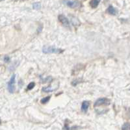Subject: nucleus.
Segmentation results:
<instances>
[{
	"mask_svg": "<svg viewBox=\"0 0 130 130\" xmlns=\"http://www.w3.org/2000/svg\"><path fill=\"white\" fill-rule=\"evenodd\" d=\"M4 60H5V62H9V61H10V58H9L8 56H5L4 58Z\"/></svg>",
	"mask_w": 130,
	"mask_h": 130,
	"instance_id": "14",
	"label": "nucleus"
},
{
	"mask_svg": "<svg viewBox=\"0 0 130 130\" xmlns=\"http://www.w3.org/2000/svg\"><path fill=\"white\" fill-rule=\"evenodd\" d=\"M58 18H59V20L60 21V22H61V24H62L64 26L70 29V22L69 21H68V18H67L64 15H59Z\"/></svg>",
	"mask_w": 130,
	"mask_h": 130,
	"instance_id": "4",
	"label": "nucleus"
},
{
	"mask_svg": "<svg viewBox=\"0 0 130 130\" xmlns=\"http://www.w3.org/2000/svg\"><path fill=\"white\" fill-rule=\"evenodd\" d=\"M32 7H33V9H39L41 7V5L40 3H35L32 5Z\"/></svg>",
	"mask_w": 130,
	"mask_h": 130,
	"instance_id": "12",
	"label": "nucleus"
},
{
	"mask_svg": "<svg viewBox=\"0 0 130 130\" xmlns=\"http://www.w3.org/2000/svg\"><path fill=\"white\" fill-rule=\"evenodd\" d=\"M42 52L44 54H60L63 52V50L54 46H44L42 48Z\"/></svg>",
	"mask_w": 130,
	"mask_h": 130,
	"instance_id": "1",
	"label": "nucleus"
},
{
	"mask_svg": "<svg viewBox=\"0 0 130 130\" xmlns=\"http://www.w3.org/2000/svg\"><path fill=\"white\" fill-rule=\"evenodd\" d=\"M1 1H3V0H1Z\"/></svg>",
	"mask_w": 130,
	"mask_h": 130,
	"instance_id": "16",
	"label": "nucleus"
},
{
	"mask_svg": "<svg viewBox=\"0 0 130 130\" xmlns=\"http://www.w3.org/2000/svg\"><path fill=\"white\" fill-rule=\"evenodd\" d=\"M110 102H111L110 100L107 98H100L95 102L94 106L96 107H99L101 105H110L111 103Z\"/></svg>",
	"mask_w": 130,
	"mask_h": 130,
	"instance_id": "3",
	"label": "nucleus"
},
{
	"mask_svg": "<svg viewBox=\"0 0 130 130\" xmlns=\"http://www.w3.org/2000/svg\"><path fill=\"white\" fill-rule=\"evenodd\" d=\"M50 98H51L50 96H47V97H46V98L42 99L40 101H41L42 103L45 104V103H46L48 102L49 101H50Z\"/></svg>",
	"mask_w": 130,
	"mask_h": 130,
	"instance_id": "11",
	"label": "nucleus"
},
{
	"mask_svg": "<svg viewBox=\"0 0 130 130\" xmlns=\"http://www.w3.org/2000/svg\"><path fill=\"white\" fill-rule=\"evenodd\" d=\"M89 106H90V103L87 101H85L82 103V105H81V110H82L83 112H86L87 111Z\"/></svg>",
	"mask_w": 130,
	"mask_h": 130,
	"instance_id": "6",
	"label": "nucleus"
},
{
	"mask_svg": "<svg viewBox=\"0 0 130 130\" xmlns=\"http://www.w3.org/2000/svg\"><path fill=\"white\" fill-rule=\"evenodd\" d=\"M122 130H130V124L129 123L124 124L122 127Z\"/></svg>",
	"mask_w": 130,
	"mask_h": 130,
	"instance_id": "10",
	"label": "nucleus"
},
{
	"mask_svg": "<svg viewBox=\"0 0 130 130\" xmlns=\"http://www.w3.org/2000/svg\"><path fill=\"white\" fill-rule=\"evenodd\" d=\"M58 88H53V87H51V86H48V87H43L42 88V92H53L57 89Z\"/></svg>",
	"mask_w": 130,
	"mask_h": 130,
	"instance_id": "7",
	"label": "nucleus"
},
{
	"mask_svg": "<svg viewBox=\"0 0 130 130\" xmlns=\"http://www.w3.org/2000/svg\"><path fill=\"white\" fill-rule=\"evenodd\" d=\"M129 112H130V109H129Z\"/></svg>",
	"mask_w": 130,
	"mask_h": 130,
	"instance_id": "15",
	"label": "nucleus"
},
{
	"mask_svg": "<svg viewBox=\"0 0 130 130\" xmlns=\"http://www.w3.org/2000/svg\"><path fill=\"white\" fill-rule=\"evenodd\" d=\"M35 83L33 82L29 83L28 86H27V90H31V89H32L35 87Z\"/></svg>",
	"mask_w": 130,
	"mask_h": 130,
	"instance_id": "13",
	"label": "nucleus"
},
{
	"mask_svg": "<svg viewBox=\"0 0 130 130\" xmlns=\"http://www.w3.org/2000/svg\"><path fill=\"white\" fill-rule=\"evenodd\" d=\"M15 78H16V75H12L11 78H10V80H9V83H8V90L11 93H14L15 90Z\"/></svg>",
	"mask_w": 130,
	"mask_h": 130,
	"instance_id": "2",
	"label": "nucleus"
},
{
	"mask_svg": "<svg viewBox=\"0 0 130 130\" xmlns=\"http://www.w3.org/2000/svg\"><path fill=\"white\" fill-rule=\"evenodd\" d=\"M64 3L66 5L70 8H77L81 6L79 2L78 1H69V0H65Z\"/></svg>",
	"mask_w": 130,
	"mask_h": 130,
	"instance_id": "5",
	"label": "nucleus"
},
{
	"mask_svg": "<svg viewBox=\"0 0 130 130\" xmlns=\"http://www.w3.org/2000/svg\"><path fill=\"white\" fill-rule=\"evenodd\" d=\"M100 0H92L90 3V6L92 8L97 7L98 4L100 3Z\"/></svg>",
	"mask_w": 130,
	"mask_h": 130,
	"instance_id": "9",
	"label": "nucleus"
},
{
	"mask_svg": "<svg viewBox=\"0 0 130 130\" xmlns=\"http://www.w3.org/2000/svg\"><path fill=\"white\" fill-rule=\"evenodd\" d=\"M108 13L112 15H116L117 14V9H115L112 6H109L107 9Z\"/></svg>",
	"mask_w": 130,
	"mask_h": 130,
	"instance_id": "8",
	"label": "nucleus"
}]
</instances>
